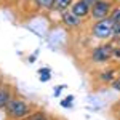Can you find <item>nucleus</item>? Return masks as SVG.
Wrapping results in <instances>:
<instances>
[{"mask_svg":"<svg viewBox=\"0 0 120 120\" xmlns=\"http://www.w3.org/2000/svg\"><path fill=\"white\" fill-rule=\"evenodd\" d=\"M115 26L117 24L114 22V19L111 16L106 19H99V21H94V24L91 26V34L98 40H107L114 35Z\"/></svg>","mask_w":120,"mask_h":120,"instance_id":"obj_1","label":"nucleus"},{"mask_svg":"<svg viewBox=\"0 0 120 120\" xmlns=\"http://www.w3.org/2000/svg\"><path fill=\"white\" fill-rule=\"evenodd\" d=\"M5 109H7L8 117H11L15 120L26 119L29 115V104L24 99H21V98H11Z\"/></svg>","mask_w":120,"mask_h":120,"instance_id":"obj_2","label":"nucleus"},{"mask_svg":"<svg viewBox=\"0 0 120 120\" xmlns=\"http://www.w3.org/2000/svg\"><path fill=\"white\" fill-rule=\"evenodd\" d=\"M112 10H114V5L111 2H106V0H98L91 5V16L94 21H99V19H106L111 16Z\"/></svg>","mask_w":120,"mask_h":120,"instance_id":"obj_3","label":"nucleus"},{"mask_svg":"<svg viewBox=\"0 0 120 120\" xmlns=\"http://www.w3.org/2000/svg\"><path fill=\"white\" fill-rule=\"evenodd\" d=\"M114 56V46L112 45H99L91 51L93 63H106Z\"/></svg>","mask_w":120,"mask_h":120,"instance_id":"obj_4","label":"nucleus"},{"mask_svg":"<svg viewBox=\"0 0 120 120\" xmlns=\"http://www.w3.org/2000/svg\"><path fill=\"white\" fill-rule=\"evenodd\" d=\"M71 11L74 13L75 16H79L80 19L90 16L91 13V5L86 2V0H75L74 3L71 5Z\"/></svg>","mask_w":120,"mask_h":120,"instance_id":"obj_5","label":"nucleus"},{"mask_svg":"<svg viewBox=\"0 0 120 120\" xmlns=\"http://www.w3.org/2000/svg\"><path fill=\"white\" fill-rule=\"evenodd\" d=\"M61 19H63V24L67 26L69 29H75V27H79V26L82 24V19L79 18V16H75L71 10L61 13Z\"/></svg>","mask_w":120,"mask_h":120,"instance_id":"obj_6","label":"nucleus"},{"mask_svg":"<svg viewBox=\"0 0 120 120\" xmlns=\"http://www.w3.org/2000/svg\"><path fill=\"white\" fill-rule=\"evenodd\" d=\"M72 3H74L72 0H55L51 5V10L58 11V13H64V11H67V8H71Z\"/></svg>","mask_w":120,"mask_h":120,"instance_id":"obj_7","label":"nucleus"},{"mask_svg":"<svg viewBox=\"0 0 120 120\" xmlns=\"http://www.w3.org/2000/svg\"><path fill=\"white\" fill-rule=\"evenodd\" d=\"M10 99H11V90L7 86H0V109L7 107Z\"/></svg>","mask_w":120,"mask_h":120,"instance_id":"obj_8","label":"nucleus"},{"mask_svg":"<svg viewBox=\"0 0 120 120\" xmlns=\"http://www.w3.org/2000/svg\"><path fill=\"white\" fill-rule=\"evenodd\" d=\"M99 80L102 83H114L115 80V71L114 69H107V71H104L99 74Z\"/></svg>","mask_w":120,"mask_h":120,"instance_id":"obj_9","label":"nucleus"},{"mask_svg":"<svg viewBox=\"0 0 120 120\" xmlns=\"http://www.w3.org/2000/svg\"><path fill=\"white\" fill-rule=\"evenodd\" d=\"M53 2H55V0H34V3L42 10H51Z\"/></svg>","mask_w":120,"mask_h":120,"instance_id":"obj_10","label":"nucleus"},{"mask_svg":"<svg viewBox=\"0 0 120 120\" xmlns=\"http://www.w3.org/2000/svg\"><path fill=\"white\" fill-rule=\"evenodd\" d=\"M38 74H40V82H48V80L51 79V72H50V69H46V67L40 69Z\"/></svg>","mask_w":120,"mask_h":120,"instance_id":"obj_11","label":"nucleus"},{"mask_svg":"<svg viewBox=\"0 0 120 120\" xmlns=\"http://www.w3.org/2000/svg\"><path fill=\"white\" fill-rule=\"evenodd\" d=\"M111 18L114 19V22H115V24H120V5H119V7H115V8L112 10Z\"/></svg>","mask_w":120,"mask_h":120,"instance_id":"obj_12","label":"nucleus"},{"mask_svg":"<svg viewBox=\"0 0 120 120\" xmlns=\"http://www.w3.org/2000/svg\"><path fill=\"white\" fill-rule=\"evenodd\" d=\"M26 120H48V119H46V115L43 112H35V114H32V115H27Z\"/></svg>","mask_w":120,"mask_h":120,"instance_id":"obj_13","label":"nucleus"},{"mask_svg":"<svg viewBox=\"0 0 120 120\" xmlns=\"http://www.w3.org/2000/svg\"><path fill=\"white\" fill-rule=\"evenodd\" d=\"M72 99H74L72 96H67L66 99H61V106H63V107H71V106H72V104H71Z\"/></svg>","mask_w":120,"mask_h":120,"instance_id":"obj_14","label":"nucleus"},{"mask_svg":"<svg viewBox=\"0 0 120 120\" xmlns=\"http://www.w3.org/2000/svg\"><path fill=\"white\" fill-rule=\"evenodd\" d=\"M112 38L120 40V24H117V26H115V30H114V35H112Z\"/></svg>","mask_w":120,"mask_h":120,"instance_id":"obj_15","label":"nucleus"},{"mask_svg":"<svg viewBox=\"0 0 120 120\" xmlns=\"http://www.w3.org/2000/svg\"><path fill=\"white\" fill-rule=\"evenodd\" d=\"M112 86H114L117 91H120V79H115V80H114V83H112Z\"/></svg>","mask_w":120,"mask_h":120,"instance_id":"obj_16","label":"nucleus"},{"mask_svg":"<svg viewBox=\"0 0 120 120\" xmlns=\"http://www.w3.org/2000/svg\"><path fill=\"white\" fill-rule=\"evenodd\" d=\"M63 88H64V86H56L55 88V96H59V91H61Z\"/></svg>","mask_w":120,"mask_h":120,"instance_id":"obj_17","label":"nucleus"},{"mask_svg":"<svg viewBox=\"0 0 120 120\" xmlns=\"http://www.w3.org/2000/svg\"><path fill=\"white\" fill-rule=\"evenodd\" d=\"M119 117H120V111H119Z\"/></svg>","mask_w":120,"mask_h":120,"instance_id":"obj_18","label":"nucleus"},{"mask_svg":"<svg viewBox=\"0 0 120 120\" xmlns=\"http://www.w3.org/2000/svg\"><path fill=\"white\" fill-rule=\"evenodd\" d=\"M119 5H120V0H119Z\"/></svg>","mask_w":120,"mask_h":120,"instance_id":"obj_19","label":"nucleus"},{"mask_svg":"<svg viewBox=\"0 0 120 120\" xmlns=\"http://www.w3.org/2000/svg\"><path fill=\"white\" fill-rule=\"evenodd\" d=\"M119 79H120V75H119Z\"/></svg>","mask_w":120,"mask_h":120,"instance_id":"obj_20","label":"nucleus"}]
</instances>
